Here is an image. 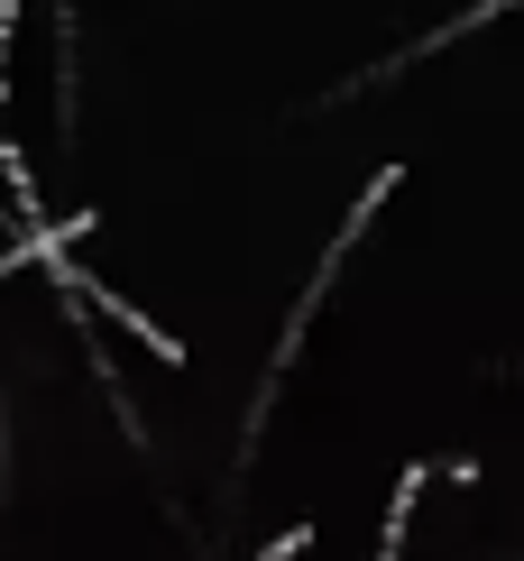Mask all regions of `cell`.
Segmentation results:
<instances>
[{"label": "cell", "instance_id": "cell-1", "mask_svg": "<svg viewBox=\"0 0 524 561\" xmlns=\"http://www.w3.org/2000/svg\"><path fill=\"white\" fill-rule=\"evenodd\" d=\"M414 497H423V470H405V479H396V506H387V534H377V561H396V543H405V516H414Z\"/></svg>", "mask_w": 524, "mask_h": 561}, {"label": "cell", "instance_id": "cell-2", "mask_svg": "<svg viewBox=\"0 0 524 561\" xmlns=\"http://www.w3.org/2000/svg\"><path fill=\"white\" fill-rule=\"evenodd\" d=\"M304 543H314V525H285V534H276V543H267V552H249V561H295Z\"/></svg>", "mask_w": 524, "mask_h": 561}, {"label": "cell", "instance_id": "cell-3", "mask_svg": "<svg viewBox=\"0 0 524 561\" xmlns=\"http://www.w3.org/2000/svg\"><path fill=\"white\" fill-rule=\"evenodd\" d=\"M10 28H19V0H0V92H10Z\"/></svg>", "mask_w": 524, "mask_h": 561}]
</instances>
